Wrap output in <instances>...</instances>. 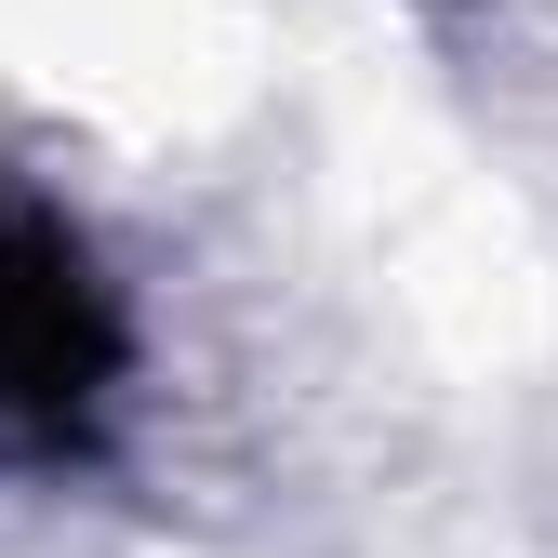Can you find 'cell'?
Wrapping results in <instances>:
<instances>
[{
    "label": "cell",
    "instance_id": "cell-1",
    "mask_svg": "<svg viewBox=\"0 0 558 558\" xmlns=\"http://www.w3.org/2000/svg\"><path fill=\"white\" fill-rule=\"evenodd\" d=\"M120 293L94 279V240L40 186H0V452L14 465H81L120 399Z\"/></svg>",
    "mask_w": 558,
    "mask_h": 558
}]
</instances>
